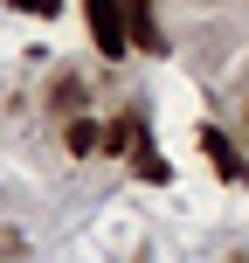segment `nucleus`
<instances>
[{
	"instance_id": "f257e3e1",
	"label": "nucleus",
	"mask_w": 249,
	"mask_h": 263,
	"mask_svg": "<svg viewBox=\"0 0 249 263\" xmlns=\"http://www.w3.org/2000/svg\"><path fill=\"white\" fill-rule=\"evenodd\" d=\"M83 21H90V42H97L104 55H125V42H131L125 0H83Z\"/></svg>"
},
{
	"instance_id": "f03ea898",
	"label": "nucleus",
	"mask_w": 249,
	"mask_h": 263,
	"mask_svg": "<svg viewBox=\"0 0 249 263\" xmlns=\"http://www.w3.org/2000/svg\"><path fill=\"white\" fill-rule=\"evenodd\" d=\"M125 21H131V49H145V55L166 49V35H159V21H152V0H125Z\"/></svg>"
},
{
	"instance_id": "7ed1b4c3",
	"label": "nucleus",
	"mask_w": 249,
	"mask_h": 263,
	"mask_svg": "<svg viewBox=\"0 0 249 263\" xmlns=\"http://www.w3.org/2000/svg\"><path fill=\"white\" fill-rule=\"evenodd\" d=\"M201 153H208V166L222 173V180H242V159H236V145H228V132H201Z\"/></svg>"
},
{
	"instance_id": "20e7f679",
	"label": "nucleus",
	"mask_w": 249,
	"mask_h": 263,
	"mask_svg": "<svg viewBox=\"0 0 249 263\" xmlns=\"http://www.w3.org/2000/svg\"><path fill=\"white\" fill-rule=\"evenodd\" d=\"M63 139H69V153H97V145H104V132H97L90 118H69V132H63Z\"/></svg>"
},
{
	"instance_id": "39448f33",
	"label": "nucleus",
	"mask_w": 249,
	"mask_h": 263,
	"mask_svg": "<svg viewBox=\"0 0 249 263\" xmlns=\"http://www.w3.org/2000/svg\"><path fill=\"white\" fill-rule=\"evenodd\" d=\"M76 104H83V83L63 77V83H55V111H76Z\"/></svg>"
},
{
	"instance_id": "423d86ee",
	"label": "nucleus",
	"mask_w": 249,
	"mask_h": 263,
	"mask_svg": "<svg viewBox=\"0 0 249 263\" xmlns=\"http://www.w3.org/2000/svg\"><path fill=\"white\" fill-rule=\"evenodd\" d=\"M14 7H28V14H42V21H49V14H63V0H14Z\"/></svg>"
}]
</instances>
